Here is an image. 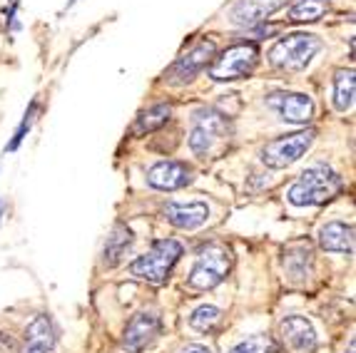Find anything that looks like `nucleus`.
Masks as SVG:
<instances>
[{"mask_svg":"<svg viewBox=\"0 0 356 353\" xmlns=\"http://www.w3.org/2000/svg\"><path fill=\"white\" fill-rule=\"evenodd\" d=\"M341 187L344 182H341L339 172H334L324 162H316L309 170H304L302 176L291 184L286 199L294 206H319L332 202L341 192Z\"/></svg>","mask_w":356,"mask_h":353,"instance_id":"f257e3e1","label":"nucleus"},{"mask_svg":"<svg viewBox=\"0 0 356 353\" xmlns=\"http://www.w3.org/2000/svg\"><path fill=\"white\" fill-rule=\"evenodd\" d=\"M182 256V244L175 239H160L154 242L143 256H137L130 264V274L149 284H165L172 266Z\"/></svg>","mask_w":356,"mask_h":353,"instance_id":"f03ea898","label":"nucleus"},{"mask_svg":"<svg viewBox=\"0 0 356 353\" xmlns=\"http://www.w3.org/2000/svg\"><path fill=\"white\" fill-rule=\"evenodd\" d=\"M229 140V122L217 110H200L192 120L190 149L197 157H212Z\"/></svg>","mask_w":356,"mask_h":353,"instance_id":"7ed1b4c3","label":"nucleus"},{"mask_svg":"<svg viewBox=\"0 0 356 353\" xmlns=\"http://www.w3.org/2000/svg\"><path fill=\"white\" fill-rule=\"evenodd\" d=\"M232 269V252L220 242H212L207 247L200 249L197 254V261L190 271V286L200 288V291H207V288L220 286L227 279Z\"/></svg>","mask_w":356,"mask_h":353,"instance_id":"20e7f679","label":"nucleus"},{"mask_svg":"<svg viewBox=\"0 0 356 353\" xmlns=\"http://www.w3.org/2000/svg\"><path fill=\"white\" fill-rule=\"evenodd\" d=\"M321 50V40L309 33H291L274 42L269 50V63L280 70H304Z\"/></svg>","mask_w":356,"mask_h":353,"instance_id":"39448f33","label":"nucleus"},{"mask_svg":"<svg viewBox=\"0 0 356 353\" xmlns=\"http://www.w3.org/2000/svg\"><path fill=\"white\" fill-rule=\"evenodd\" d=\"M259 63V50L254 42H239L232 45L229 50L214 60L212 65V80L217 83H229V80H242V77L252 75V70Z\"/></svg>","mask_w":356,"mask_h":353,"instance_id":"423d86ee","label":"nucleus"},{"mask_svg":"<svg viewBox=\"0 0 356 353\" xmlns=\"http://www.w3.org/2000/svg\"><path fill=\"white\" fill-rule=\"evenodd\" d=\"M312 142H314V132L312 130L277 137V140L267 142V147L261 149V162L272 167V170H284V167L294 165L297 159L304 157V152L312 147Z\"/></svg>","mask_w":356,"mask_h":353,"instance_id":"0eeeda50","label":"nucleus"},{"mask_svg":"<svg viewBox=\"0 0 356 353\" xmlns=\"http://www.w3.org/2000/svg\"><path fill=\"white\" fill-rule=\"evenodd\" d=\"M214 55H217V47H214L212 40L197 42L190 53H184L182 58H179L177 63L170 67V72H167L170 83L184 85V83H190V80H195V77L200 75V72H202L209 63H212Z\"/></svg>","mask_w":356,"mask_h":353,"instance_id":"6e6552de","label":"nucleus"},{"mask_svg":"<svg viewBox=\"0 0 356 353\" xmlns=\"http://www.w3.org/2000/svg\"><path fill=\"white\" fill-rule=\"evenodd\" d=\"M160 331V316L149 311H140L130 318L125 334H122V348L127 353H143Z\"/></svg>","mask_w":356,"mask_h":353,"instance_id":"1a4fd4ad","label":"nucleus"},{"mask_svg":"<svg viewBox=\"0 0 356 353\" xmlns=\"http://www.w3.org/2000/svg\"><path fill=\"white\" fill-rule=\"evenodd\" d=\"M192 182V167L177 159H162L147 170V184L162 192H175Z\"/></svg>","mask_w":356,"mask_h":353,"instance_id":"9d476101","label":"nucleus"},{"mask_svg":"<svg viewBox=\"0 0 356 353\" xmlns=\"http://www.w3.org/2000/svg\"><path fill=\"white\" fill-rule=\"evenodd\" d=\"M269 107L280 112V117L291 124H307L314 117V102L299 92H274L269 95Z\"/></svg>","mask_w":356,"mask_h":353,"instance_id":"9b49d317","label":"nucleus"},{"mask_svg":"<svg viewBox=\"0 0 356 353\" xmlns=\"http://www.w3.org/2000/svg\"><path fill=\"white\" fill-rule=\"evenodd\" d=\"M284 343L294 353H314L316 351V331L304 316H286L280 326Z\"/></svg>","mask_w":356,"mask_h":353,"instance_id":"f8f14e48","label":"nucleus"},{"mask_svg":"<svg viewBox=\"0 0 356 353\" xmlns=\"http://www.w3.org/2000/svg\"><path fill=\"white\" fill-rule=\"evenodd\" d=\"M165 219L172 227L177 229H184V231H192L197 227H202L207 224L209 219V206L204 202H170L165 206Z\"/></svg>","mask_w":356,"mask_h":353,"instance_id":"ddd939ff","label":"nucleus"},{"mask_svg":"<svg viewBox=\"0 0 356 353\" xmlns=\"http://www.w3.org/2000/svg\"><path fill=\"white\" fill-rule=\"evenodd\" d=\"M55 341H58V336H55L53 321H50L48 316L38 313V316L25 326V341H23L20 353H50L55 348Z\"/></svg>","mask_w":356,"mask_h":353,"instance_id":"4468645a","label":"nucleus"},{"mask_svg":"<svg viewBox=\"0 0 356 353\" xmlns=\"http://www.w3.org/2000/svg\"><path fill=\"white\" fill-rule=\"evenodd\" d=\"M319 244L324 252L332 254H354V227L344 222H329L321 227L319 231Z\"/></svg>","mask_w":356,"mask_h":353,"instance_id":"2eb2a0df","label":"nucleus"},{"mask_svg":"<svg viewBox=\"0 0 356 353\" xmlns=\"http://www.w3.org/2000/svg\"><path fill=\"white\" fill-rule=\"evenodd\" d=\"M286 0H239L237 6L232 8V20L237 25H254L272 15L274 10H280Z\"/></svg>","mask_w":356,"mask_h":353,"instance_id":"dca6fc26","label":"nucleus"},{"mask_svg":"<svg viewBox=\"0 0 356 353\" xmlns=\"http://www.w3.org/2000/svg\"><path fill=\"white\" fill-rule=\"evenodd\" d=\"M130 247H132V231L127 229L125 224H118V227L113 229V234L107 236V244H105V266H110V269H113V266H118Z\"/></svg>","mask_w":356,"mask_h":353,"instance_id":"f3484780","label":"nucleus"},{"mask_svg":"<svg viewBox=\"0 0 356 353\" xmlns=\"http://www.w3.org/2000/svg\"><path fill=\"white\" fill-rule=\"evenodd\" d=\"M170 117H172V107L170 105H165V102L162 105H152L149 110L140 112V117L135 122V135L160 130V127H165L170 122Z\"/></svg>","mask_w":356,"mask_h":353,"instance_id":"a211bd4d","label":"nucleus"},{"mask_svg":"<svg viewBox=\"0 0 356 353\" xmlns=\"http://www.w3.org/2000/svg\"><path fill=\"white\" fill-rule=\"evenodd\" d=\"M284 269L294 281L299 279H307L309 271H312V249L299 244V247H291L284 254Z\"/></svg>","mask_w":356,"mask_h":353,"instance_id":"6ab92c4d","label":"nucleus"},{"mask_svg":"<svg viewBox=\"0 0 356 353\" xmlns=\"http://www.w3.org/2000/svg\"><path fill=\"white\" fill-rule=\"evenodd\" d=\"M354 105V70H339L334 75V107L339 112L351 110Z\"/></svg>","mask_w":356,"mask_h":353,"instance_id":"aec40b11","label":"nucleus"},{"mask_svg":"<svg viewBox=\"0 0 356 353\" xmlns=\"http://www.w3.org/2000/svg\"><path fill=\"white\" fill-rule=\"evenodd\" d=\"M329 10L327 0H297L289 10V18L294 23H316L324 18V13Z\"/></svg>","mask_w":356,"mask_h":353,"instance_id":"412c9836","label":"nucleus"},{"mask_svg":"<svg viewBox=\"0 0 356 353\" xmlns=\"http://www.w3.org/2000/svg\"><path fill=\"white\" fill-rule=\"evenodd\" d=\"M220 318H222V311L217 306H200L192 311L190 316V326L195 331H200V334H209V331L214 329V326L220 324Z\"/></svg>","mask_w":356,"mask_h":353,"instance_id":"4be33fe9","label":"nucleus"},{"mask_svg":"<svg viewBox=\"0 0 356 353\" xmlns=\"http://www.w3.org/2000/svg\"><path fill=\"white\" fill-rule=\"evenodd\" d=\"M229 353H277V343H274L272 336L257 334V336H250V338H244V341H239Z\"/></svg>","mask_w":356,"mask_h":353,"instance_id":"5701e85b","label":"nucleus"},{"mask_svg":"<svg viewBox=\"0 0 356 353\" xmlns=\"http://www.w3.org/2000/svg\"><path fill=\"white\" fill-rule=\"evenodd\" d=\"M35 112H38V102L33 100V102H30V107H28V112H25V115H23V120H20L18 130H15V135H13V140L8 142L6 152H15V149L20 147V142L25 140V135H28L30 127H33V122H35Z\"/></svg>","mask_w":356,"mask_h":353,"instance_id":"b1692460","label":"nucleus"},{"mask_svg":"<svg viewBox=\"0 0 356 353\" xmlns=\"http://www.w3.org/2000/svg\"><path fill=\"white\" fill-rule=\"evenodd\" d=\"M0 353H20V348H18V343L13 341L10 336L0 334Z\"/></svg>","mask_w":356,"mask_h":353,"instance_id":"393cba45","label":"nucleus"},{"mask_svg":"<svg viewBox=\"0 0 356 353\" xmlns=\"http://www.w3.org/2000/svg\"><path fill=\"white\" fill-rule=\"evenodd\" d=\"M182 353H212V351H209L207 346H202V343H190Z\"/></svg>","mask_w":356,"mask_h":353,"instance_id":"a878e982","label":"nucleus"},{"mask_svg":"<svg viewBox=\"0 0 356 353\" xmlns=\"http://www.w3.org/2000/svg\"><path fill=\"white\" fill-rule=\"evenodd\" d=\"M0 217H3V204H0Z\"/></svg>","mask_w":356,"mask_h":353,"instance_id":"bb28decb","label":"nucleus"},{"mask_svg":"<svg viewBox=\"0 0 356 353\" xmlns=\"http://www.w3.org/2000/svg\"><path fill=\"white\" fill-rule=\"evenodd\" d=\"M72 3H75V0H70V6H72Z\"/></svg>","mask_w":356,"mask_h":353,"instance_id":"cd10ccee","label":"nucleus"}]
</instances>
